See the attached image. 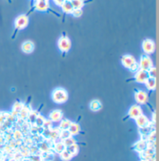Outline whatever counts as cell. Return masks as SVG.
<instances>
[{"mask_svg":"<svg viewBox=\"0 0 159 161\" xmlns=\"http://www.w3.org/2000/svg\"><path fill=\"white\" fill-rule=\"evenodd\" d=\"M122 63L126 68L129 69L131 72L136 73L140 69L139 64L136 62V59L132 55L125 54L122 57Z\"/></svg>","mask_w":159,"mask_h":161,"instance_id":"cell-1","label":"cell"},{"mask_svg":"<svg viewBox=\"0 0 159 161\" xmlns=\"http://www.w3.org/2000/svg\"><path fill=\"white\" fill-rule=\"evenodd\" d=\"M51 98L53 101L57 104H62L67 102L68 99V94L65 88H57L53 91Z\"/></svg>","mask_w":159,"mask_h":161,"instance_id":"cell-2","label":"cell"},{"mask_svg":"<svg viewBox=\"0 0 159 161\" xmlns=\"http://www.w3.org/2000/svg\"><path fill=\"white\" fill-rule=\"evenodd\" d=\"M58 47L63 52H67L71 48V41L67 36H62L58 41Z\"/></svg>","mask_w":159,"mask_h":161,"instance_id":"cell-3","label":"cell"},{"mask_svg":"<svg viewBox=\"0 0 159 161\" xmlns=\"http://www.w3.org/2000/svg\"><path fill=\"white\" fill-rule=\"evenodd\" d=\"M28 17L26 15H20L16 17L14 20V26L17 29L22 30L28 25Z\"/></svg>","mask_w":159,"mask_h":161,"instance_id":"cell-4","label":"cell"},{"mask_svg":"<svg viewBox=\"0 0 159 161\" xmlns=\"http://www.w3.org/2000/svg\"><path fill=\"white\" fill-rule=\"evenodd\" d=\"M153 66V61L151 58H150L148 55H147V54H143V55L141 56L140 61L139 64L140 69L147 70V71L149 69L151 68Z\"/></svg>","mask_w":159,"mask_h":161,"instance_id":"cell-5","label":"cell"},{"mask_svg":"<svg viewBox=\"0 0 159 161\" xmlns=\"http://www.w3.org/2000/svg\"><path fill=\"white\" fill-rule=\"evenodd\" d=\"M142 47L146 54H151V53H153L155 51V44L153 40L147 38V39H145L142 41Z\"/></svg>","mask_w":159,"mask_h":161,"instance_id":"cell-6","label":"cell"},{"mask_svg":"<svg viewBox=\"0 0 159 161\" xmlns=\"http://www.w3.org/2000/svg\"><path fill=\"white\" fill-rule=\"evenodd\" d=\"M135 99L138 104H144L148 100V96L145 91L139 90V91H136L135 94Z\"/></svg>","mask_w":159,"mask_h":161,"instance_id":"cell-7","label":"cell"},{"mask_svg":"<svg viewBox=\"0 0 159 161\" xmlns=\"http://www.w3.org/2000/svg\"><path fill=\"white\" fill-rule=\"evenodd\" d=\"M148 78L149 75L147 70H142V69H139L135 75V79L138 83H145Z\"/></svg>","mask_w":159,"mask_h":161,"instance_id":"cell-8","label":"cell"},{"mask_svg":"<svg viewBox=\"0 0 159 161\" xmlns=\"http://www.w3.org/2000/svg\"><path fill=\"white\" fill-rule=\"evenodd\" d=\"M142 114V109H141L140 106L137 105V104H135L130 107L129 112H128V115L131 117V118L136 119L140 115Z\"/></svg>","mask_w":159,"mask_h":161,"instance_id":"cell-9","label":"cell"},{"mask_svg":"<svg viewBox=\"0 0 159 161\" xmlns=\"http://www.w3.org/2000/svg\"><path fill=\"white\" fill-rule=\"evenodd\" d=\"M35 45L34 43L32 41H26L25 42L22 43L21 46V49L23 52L26 53V54H30V53L33 52L34 50Z\"/></svg>","mask_w":159,"mask_h":161,"instance_id":"cell-10","label":"cell"},{"mask_svg":"<svg viewBox=\"0 0 159 161\" xmlns=\"http://www.w3.org/2000/svg\"><path fill=\"white\" fill-rule=\"evenodd\" d=\"M135 120L138 127H140V128H145L148 126L149 120L147 119V117L145 116L142 114L141 115H140L138 117H137Z\"/></svg>","mask_w":159,"mask_h":161,"instance_id":"cell-11","label":"cell"},{"mask_svg":"<svg viewBox=\"0 0 159 161\" xmlns=\"http://www.w3.org/2000/svg\"><path fill=\"white\" fill-rule=\"evenodd\" d=\"M63 116V112L60 110H54L51 111L49 114V118L51 121L58 122L60 121Z\"/></svg>","mask_w":159,"mask_h":161,"instance_id":"cell-12","label":"cell"},{"mask_svg":"<svg viewBox=\"0 0 159 161\" xmlns=\"http://www.w3.org/2000/svg\"><path fill=\"white\" fill-rule=\"evenodd\" d=\"M35 7L38 11H41V12L46 11L49 8V2L46 1H38V0H37L36 4H35Z\"/></svg>","mask_w":159,"mask_h":161,"instance_id":"cell-13","label":"cell"},{"mask_svg":"<svg viewBox=\"0 0 159 161\" xmlns=\"http://www.w3.org/2000/svg\"><path fill=\"white\" fill-rule=\"evenodd\" d=\"M90 108L94 112H98L102 108V104L99 99H94L90 103Z\"/></svg>","mask_w":159,"mask_h":161,"instance_id":"cell-14","label":"cell"},{"mask_svg":"<svg viewBox=\"0 0 159 161\" xmlns=\"http://www.w3.org/2000/svg\"><path fill=\"white\" fill-rule=\"evenodd\" d=\"M146 85V87L149 90H154L156 87V78L149 77L145 82Z\"/></svg>","mask_w":159,"mask_h":161,"instance_id":"cell-15","label":"cell"},{"mask_svg":"<svg viewBox=\"0 0 159 161\" xmlns=\"http://www.w3.org/2000/svg\"><path fill=\"white\" fill-rule=\"evenodd\" d=\"M61 7H62V10L66 13H72V10L74 9L71 1H69V0H65Z\"/></svg>","mask_w":159,"mask_h":161,"instance_id":"cell-16","label":"cell"},{"mask_svg":"<svg viewBox=\"0 0 159 161\" xmlns=\"http://www.w3.org/2000/svg\"><path fill=\"white\" fill-rule=\"evenodd\" d=\"M80 125L78 123H71V124L70 125V128H69V131L70 132L71 135H75L77 133H78V132L80 131Z\"/></svg>","mask_w":159,"mask_h":161,"instance_id":"cell-17","label":"cell"},{"mask_svg":"<svg viewBox=\"0 0 159 161\" xmlns=\"http://www.w3.org/2000/svg\"><path fill=\"white\" fill-rule=\"evenodd\" d=\"M74 9H82L84 6L83 0H70Z\"/></svg>","mask_w":159,"mask_h":161,"instance_id":"cell-18","label":"cell"},{"mask_svg":"<svg viewBox=\"0 0 159 161\" xmlns=\"http://www.w3.org/2000/svg\"><path fill=\"white\" fill-rule=\"evenodd\" d=\"M78 149H79V148H78V145H77L76 144H75L72 146H67L66 150H67L69 153L71 154L72 156H74V155H75V154H77V153L78 152Z\"/></svg>","mask_w":159,"mask_h":161,"instance_id":"cell-19","label":"cell"},{"mask_svg":"<svg viewBox=\"0 0 159 161\" xmlns=\"http://www.w3.org/2000/svg\"><path fill=\"white\" fill-rule=\"evenodd\" d=\"M71 123L72 122H70V120H67V119L62 120L60 123V128L62 130H68Z\"/></svg>","mask_w":159,"mask_h":161,"instance_id":"cell-20","label":"cell"},{"mask_svg":"<svg viewBox=\"0 0 159 161\" xmlns=\"http://www.w3.org/2000/svg\"><path fill=\"white\" fill-rule=\"evenodd\" d=\"M60 157H61V158H62L63 160L67 161V160H70V159L72 158V156L70 153H69V152H67V150H64L63 152H61Z\"/></svg>","mask_w":159,"mask_h":161,"instance_id":"cell-21","label":"cell"},{"mask_svg":"<svg viewBox=\"0 0 159 161\" xmlns=\"http://www.w3.org/2000/svg\"><path fill=\"white\" fill-rule=\"evenodd\" d=\"M63 144H65L66 147H67V146H70L73 145V144H75V140L73 139L71 137L67 138V139H64Z\"/></svg>","mask_w":159,"mask_h":161,"instance_id":"cell-22","label":"cell"},{"mask_svg":"<svg viewBox=\"0 0 159 161\" xmlns=\"http://www.w3.org/2000/svg\"><path fill=\"white\" fill-rule=\"evenodd\" d=\"M146 146H147V144H146L144 141H140L139 142L137 143L136 148H137L139 151H142L145 149Z\"/></svg>","mask_w":159,"mask_h":161,"instance_id":"cell-23","label":"cell"},{"mask_svg":"<svg viewBox=\"0 0 159 161\" xmlns=\"http://www.w3.org/2000/svg\"><path fill=\"white\" fill-rule=\"evenodd\" d=\"M55 149L57 152H62L64 150H65L66 146L63 143H58V144H56Z\"/></svg>","mask_w":159,"mask_h":161,"instance_id":"cell-24","label":"cell"},{"mask_svg":"<svg viewBox=\"0 0 159 161\" xmlns=\"http://www.w3.org/2000/svg\"><path fill=\"white\" fill-rule=\"evenodd\" d=\"M72 15L75 17H80L83 15V10L82 9H74L72 12Z\"/></svg>","mask_w":159,"mask_h":161,"instance_id":"cell-25","label":"cell"},{"mask_svg":"<svg viewBox=\"0 0 159 161\" xmlns=\"http://www.w3.org/2000/svg\"><path fill=\"white\" fill-rule=\"evenodd\" d=\"M60 136L63 139H67V138L70 137L71 136V133L69 131V130H62V132H60Z\"/></svg>","mask_w":159,"mask_h":161,"instance_id":"cell-26","label":"cell"},{"mask_svg":"<svg viewBox=\"0 0 159 161\" xmlns=\"http://www.w3.org/2000/svg\"><path fill=\"white\" fill-rule=\"evenodd\" d=\"M23 104L21 102H17L14 104V107H13V110L14 111H15V112H20L21 110L22 109V107H23Z\"/></svg>","mask_w":159,"mask_h":161,"instance_id":"cell-27","label":"cell"},{"mask_svg":"<svg viewBox=\"0 0 159 161\" xmlns=\"http://www.w3.org/2000/svg\"><path fill=\"white\" fill-rule=\"evenodd\" d=\"M147 73H148L149 77L155 78V77H156V68L153 66L151 68H150L148 70H147Z\"/></svg>","mask_w":159,"mask_h":161,"instance_id":"cell-28","label":"cell"},{"mask_svg":"<svg viewBox=\"0 0 159 161\" xmlns=\"http://www.w3.org/2000/svg\"><path fill=\"white\" fill-rule=\"evenodd\" d=\"M36 121L37 125H39V126H42V125L44 124L45 120H44V118H43V117L41 116V115H38V117H37Z\"/></svg>","mask_w":159,"mask_h":161,"instance_id":"cell-29","label":"cell"},{"mask_svg":"<svg viewBox=\"0 0 159 161\" xmlns=\"http://www.w3.org/2000/svg\"><path fill=\"white\" fill-rule=\"evenodd\" d=\"M65 0H54V2L56 4H57V6H59V7H61V6L62 5V4L64 3V1H65Z\"/></svg>","mask_w":159,"mask_h":161,"instance_id":"cell-30","label":"cell"},{"mask_svg":"<svg viewBox=\"0 0 159 161\" xmlns=\"http://www.w3.org/2000/svg\"><path fill=\"white\" fill-rule=\"evenodd\" d=\"M38 1H48V0H38Z\"/></svg>","mask_w":159,"mask_h":161,"instance_id":"cell-31","label":"cell"},{"mask_svg":"<svg viewBox=\"0 0 159 161\" xmlns=\"http://www.w3.org/2000/svg\"><path fill=\"white\" fill-rule=\"evenodd\" d=\"M69 1H70V0H69Z\"/></svg>","mask_w":159,"mask_h":161,"instance_id":"cell-32","label":"cell"}]
</instances>
